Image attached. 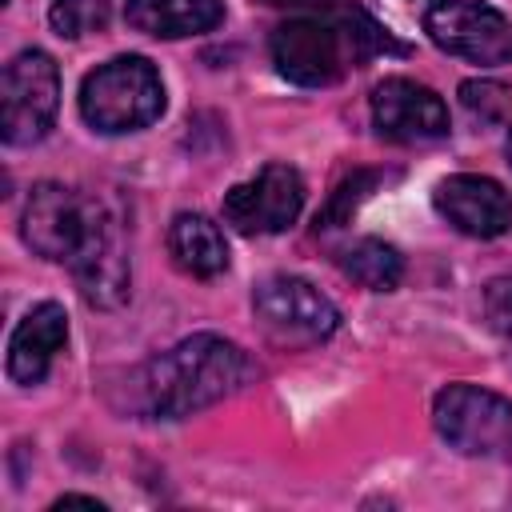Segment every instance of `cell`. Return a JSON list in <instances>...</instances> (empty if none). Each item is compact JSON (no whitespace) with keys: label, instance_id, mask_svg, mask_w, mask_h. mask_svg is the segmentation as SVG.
Instances as JSON below:
<instances>
[{"label":"cell","instance_id":"20","mask_svg":"<svg viewBox=\"0 0 512 512\" xmlns=\"http://www.w3.org/2000/svg\"><path fill=\"white\" fill-rule=\"evenodd\" d=\"M484 316L500 336H512V276H496L484 288Z\"/></svg>","mask_w":512,"mask_h":512},{"label":"cell","instance_id":"15","mask_svg":"<svg viewBox=\"0 0 512 512\" xmlns=\"http://www.w3.org/2000/svg\"><path fill=\"white\" fill-rule=\"evenodd\" d=\"M168 252L172 260L188 272V276H220L228 268V244H224V232L220 224H212L208 216L200 212H180L168 228Z\"/></svg>","mask_w":512,"mask_h":512},{"label":"cell","instance_id":"13","mask_svg":"<svg viewBox=\"0 0 512 512\" xmlns=\"http://www.w3.org/2000/svg\"><path fill=\"white\" fill-rule=\"evenodd\" d=\"M68 340V316L56 300L36 304L12 332L8 344V376L16 384H40L52 368V356L64 348Z\"/></svg>","mask_w":512,"mask_h":512},{"label":"cell","instance_id":"17","mask_svg":"<svg viewBox=\"0 0 512 512\" xmlns=\"http://www.w3.org/2000/svg\"><path fill=\"white\" fill-rule=\"evenodd\" d=\"M52 28L68 40H80V36H92V32H104L108 20H112V0H56L52 12H48Z\"/></svg>","mask_w":512,"mask_h":512},{"label":"cell","instance_id":"23","mask_svg":"<svg viewBox=\"0 0 512 512\" xmlns=\"http://www.w3.org/2000/svg\"><path fill=\"white\" fill-rule=\"evenodd\" d=\"M504 152H508V164H512V132H508V144H504Z\"/></svg>","mask_w":512,"mask_h":512},{"label":"cell","instance_id":"2","mask_svg":"<svg viewBox=\"0 0 512 512\" xmlns=\"http://www.w3.org/2000/svg\"><path fill=\"white\" fill-rule=\"evenodd\" d=\"M384 44L388 36L356 8L340 20H288L268 40L276 72L300 88L336 84L352 64H364Z\"/></svg>","mask_w":512,"mask_h":512},{"label":"cell","instance_id":"3","mask_svg":"<svg viewBox=\"0 0 512 512\" xmlns=\"http://www.w3.org/2000/svg\"><path fill=\"white\" fill-rule=\"evenodd\" d=\"M164 112L160 72L144 56H116L84 76L80 84V116L88 128L120 136L148 128Z\"/></svg>","mask_w":512,"mask_h":512},{"label":"cell","instance_id":"6","mask_svg":"<svg viewBox=\"0 0 512 512\" xmlns=\"http://www.w3.org/2000/svg\"><path fill=\"white\" fill-rule=\"evenodd\" d=\"M104 204H96L92 196L76 192V188H64V184H36L28 204H24V220H20V232H24V244L44 256V260H76L80 248L88 244L96 220H100Z\"/></svg>","mask_w":512,"mask_h":512},{"label":"cell","instance_id":"7","mask_svg":"<svg viewBox=\"0 0 512 512\" xmlns=\"http://www.w3.org/2000/svg\"><path fill=\"white\" fill-rule=\"evenodd\" d=\"M260 324L284 344H316L340 328L336 304L300 276H268L252 292Z\"/></svg>","mask_w":512,"mask_h":512},{"label":"cell","instance_id":"1","mask_svg":"<svg viewBox=\"0 0 512 512\" xmlns=\"http://www.w3.org/2000/svg\"><path fill=\"white\" fill-rule=\"evenodd\" d=\"M252 376H256V368L240 344L200 332V336H188L176 348L160 352L144 368V396L156 416L180 420V416H192V412L240 392Z\"/></svg>","mask_w":512,"mask_h":512},{"label":"cell","instance_id":"5","mask_svg":"<svg viewBox=\"0 0 512 512\" xmlns=\"http://www.w3.org/2000/svg\"><path fill=\"white\" fill-rule=\"evenodd\" d=\"M432 420L456 452L512 460V400L480 384H448L432 404Z\"/></svg>","mask_w":512,"mask_h":512},{"label":"cell","instance_id":"11","mask_svg":"<svg viewBox=\"0 0 512 512\" xmlns=\"http://www.w3.org/2000/svg\"><path fill=\"white\" fill-rule=\"evenodd\" d=\"M432 204L456 232L476 240H496L512 228V196L492 176H472V172L448 176L436 184Z\"/></svg>","mask_w":512,"mask_h":512},{"label":"cell","instance_id":"14","mask_svg":"<svg viewBox=\"0 0 512 512\" xmlns=\"http://www.w3.org/2000/svg\"><path fill=\"white\" fill-rule=\"evenodd\" d=\"M124 20L160 40L208 32L224 20V0H124Z\"/></svg>","mask_w":512,"mask_h":512},{"label":"cell","instance_id":"4","mask_svg":"<svg viewBox=\"0 0 512 512\" xmlns=\"http://www.w3.org/2000/svg\"><path fill=\"white\" fill-rule=\"evenodd\" d=\"M60 108V72L56 60L40 48H24L4 64L0 76V136L12 148L36 144Z\"/></svg>","mask_w":512,"mask_h":512},{"label":"cell","instance_id":"16","mask_svg":"<svg viewBox=\"0 0 512 512\" xmlns=\"http://www.w3.org/2000/svg\"><path fill=\"white\" fill-rule=\"evenodd\" d=\"M340 268H344L356 284H364L368 292H392V288L400 284V276H404L400 252H396L392 244L376 240V236H364V240H356L352 248H344Z\"/></svg>","mask_w":512,"mask_h":512},{"label":"cell","instance_id":"12","mask_svg":"<svg viewBox=\"0 0 512 512\" xmlns=\"http://www.w3.org/2000/svg\"><path fill=\"white\" fill-rule=\"evenodd\" d=\"M80 296L92 308H120L128 300V252L120 240V220L104 208L88 244L80 248V256L72 260Z\"/></svg>","mask_w":512,"mask_h":512},{"label":"cell","instance_id":"19","mask_svg":"<svg viewBox=\"0 0 512 512\" xmlns=\"http://www.w3.org/2000/svg\"><path fill=\"white\" fill-rule=\"evenodd\" d=\"M460 104H464V112H468L472 120H480V124H500V120H508V112H512V96H508V88L496 84V80H464V84H460Z\"/></svg>","mask_w":512,"mask_h":512},{"label":"cell","instance_id":"8","mask_svg":"<svg viewBox=\"0 0 512 512\" xmlns=\"http://www.w3.org/2000/svg\"><path fill=\"white\" fill-rule=\"evenodd\" d=\"M424 28L436 48L472 60V64H504L512 60V24L504 12L480 0H444L424 16Z\"/></svg>","mask_w":512,"mask_h":512},{"label":"cell","instance_id":"21","mask_svg":"<svg viewBox=\"0 0 512 512\" xmlns=\"http://www.w3.org/2000/svg\"><path fill=\"white\" fill-rule=\"evenodd\" d=\"M272 8H332L336 0H264Z\"/></svg>","mask_w":512,"mask_h":512},{"label":"cell","instance_id":"9","mask_svg":"<svg viewBox=\"0 0 512 512\" xmlns=\"http://www.w3.org/2000/svg\"><path fill=\"white\" fill-rule=\"evenodd\" d=\"M304 208V180L288 164H264L252 180L224 192V220L244 236L284 232Z\"/></svg>","mask_w":512,"mask_h":512},{"label":"cell","instance_id":"22","mask_svg":"<svg viewBox=\"0 0 512 512\" xmlns=\"http://www.w3.org/2000/svg\"><path fill=\"white\" fill-rule=\"evenodd\" d=\"M72 504H84V508H104L100 500H92V496H60L52 508H72Z\"/></svg>","mask_w":512,"mask_h":512},{"label":"cell","instance_id":"10","mask_svg":"<svg viewBox=\"0 0 512 512\" xmlns=\"http://www.w3.org/2000/svg\"><path fill=\"white\" fill-rule=\"evenodd\" d=\"M372 120L376 132L400 144H420V140H440L448 136V108L444 100L404 76H388L372 92Z\"/></svg>","mask_w":512,"mask_h":512},{"label":"cell","instance_id":"18","mask_svg":"<svg viewBox=\"0 0 512 512\" xmlns=\"http://www.w3.org/2000/svg\"><path fill=\"white\" fill-rule=\"evenodd\" d=\"M376 172H352L332 196H328V204L316 212V232H328V228H340V224H348V216L356 212V204L360 200H368L372 196V188H376Z\"/></svg>","mask_w":512,"mask_h":512}]
</instances>
